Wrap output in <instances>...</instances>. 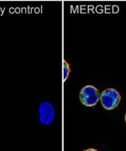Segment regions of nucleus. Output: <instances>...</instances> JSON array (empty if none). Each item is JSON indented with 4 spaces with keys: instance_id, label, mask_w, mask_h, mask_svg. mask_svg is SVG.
<instances>
[{
    "instance_id": "nucleus-1",
    "label": "nucleus",
    "mask_w": 126,
    "mask_h": 151,
    "mask_svg": "<svg viewBox=\"0 0 126 151\" xmlns=\"http://www.w3.org/2000/svg\"><path fill=\"white\" fill-rule=\"evenodd\" d=\"M38 113L39 121L44 126H49L55 120V108L49 101H44L40 103L38 107Z\"/></svg>"
},
{
    "instance_id": "nucleus-2",
    "label": "nucleus",
    "mask_w": 126,
    "mask_h": 151,
    "mask_svg": "<svg viewBox=\"0 0 126 151\" xmlns=\"http://www.w3.org/2000/svg\"><path fill=\"white\" fill-rule=\"evenodd\" d=\"M121 97L120 92L114 88H108L104 90L100 95V101L106 110H113L119 106Z\"/></svg>"
},
{
    "instance_id": "nucleus-3",
    "label": "nucleus",
    "mask_w": 126,
    "mask_h": 151,
    "mask_svg": "<svg viewBox=\"0 0 126 151\" xmlns=\"http://www.w3.org/2000/svg\"><path fill=\"white\" fill-rule=\"evenodd\" d=\"M80 101L86 107H93L100 100L99 90L92 85L85 86L80 92Z\"/></svg>"
},
{
    "instance_id": "nucleus-4",
    "label": "nucleus",
    "mask_w": 126,
    "mask_h": 151,
    "mask_svg": "<svg viewBox=\"0 0 126 151\" xmlns=\"http://www.w3.org/2000/svg\"><path fill=\"white\" fill-rule=\"evenodd\" d=\"M71 73V68L70 64L66 61V60H63V81H66L68 76Z\"/></svg>"
},
{
    "instance_id": "nucleus-5",
    "label": "nucleus",
    "mask_w": 126,
    "mask_h": 151,
    "mask_svg": "<svg viewBox=\"0 0 126 151\" xmlns=\"http://www.w3.org/2000/svg\"><path fill=\"white\" fill-rule=\"evenodd\" d=\"M87 150H94V149H88Z\"/></svg>"
},
{
    "instance_id": "nucleus-6",
    "label": "nucleus",
    "mask_w": 126,
    "mask_h": 151,
    "mask_svg": "<svg viewBox=\"0 0 126 151\" xmlns=\"http://www.w3.org/2000/svg\"><path fill=\"white\" fill-rule=\"evenodd\" d=\"M125 123H126V114H125Z\"/></svg>"
}]
</instances>
